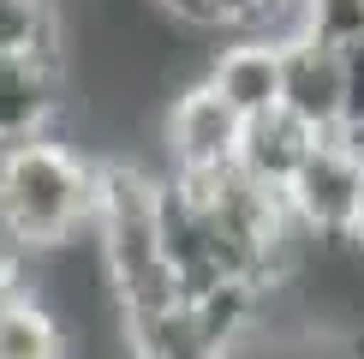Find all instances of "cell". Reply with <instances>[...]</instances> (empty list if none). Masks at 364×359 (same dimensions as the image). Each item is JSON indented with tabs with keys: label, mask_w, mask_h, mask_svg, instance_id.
<instances>
[{
	"label": "cell",
	"mask_w": 364,
	"mask_h": 359,
	"mask_svg": "<svg viewBox=\"0 0 364 359\" xmlns=\"http://www.w3.org/2000/svg\"><path fill=\"white\" fill-rule=\"evenodd\" d=\"M239 138H245V120L209 90L203 78L186 84L168 108V180H215L239 162Z\"/></svg>",
	"instance_id": "4"
},
{
	"label": "cell",
	"mask_w": 364,
	"mask_h": 359,
	"mask_svg": "<svg viewBox=\"0 0 364 359\" xmlns=\"http://www.w3.org/2000/svg\"><path fill=\"white\" fill-rule=\"evenodd\" d=\"M311 144H316V132H305L293 114H257L245 120V138H239V162L233 168L251 180V186H263V192H287V180L299 174V162L311 156Z\"/></svg>",
	"instance_id": "8"
},
{
	"label": "cell",
	"mask_w": 364,
	"mask_h": 359,
	"mask_svg": "<svg viewBox=\"0 0 364 359\" xmlns=\"http://www.w3.org/2000/svg\"><path fill=\"white\" fill-rule=\"evenodd\" d=\"M96 258L102 281L119 311V329H144L186 306L168 264V239H161V180L144 174L138 162H102L96 168Z\"/></svg>",
	"instance_id": "1"
},
{
	"label": "cell",
	"mask_w": 364,
	"mask_h": 359,
	"mask_svg": "<svg viewBox=\"0 0 364 359\" xmlns=\"http://www.w3.org/2000/svg\"><path fill=\"white\" fill-rule=\"evenodd\" d=\"M221 359H364L358 335L346 329H293V335H257L245 323Z\"/></svg>",
	"instance_id": "10"
},
{
	"label": "cell",
	"mask_w": 364,
	"mask_h": 359,
	"mask_svg": "<svg viewBox=\"0 0 364 359\" xmlns=\"http://www.w3.org/2000/svg\"><path fill=\"white\" fill-rule=\"evenodd\" d=\"M0 54H60L54 0H0Z\"/></svg>",
	"instance_id": "11"
},
{
	"label": "cell",
	"mask_w": 364,
	"mask_h": 359,
	"mask_svg": "<svg viewBox=\"0 0 364 359\" xmlns=\"http://www.w3.org/2000/svg\"><path fill=\"white\" fill-rule=\"evenodd\" d=\"M281 6L287 0H215V19L227 30H269ZM269 36H275V30H269Z\"/></svg>",
	"instance_id": "13"
},
{
	"label": "cell",
	"mask_w": 364,
	"mask_h": 359,
	"mask_svg": "<svg viewBox=\"0 0 364 359\" xmlns=\"http://www.w3.org/2000/svg\"><path fill=\"white\" fill-rule=\"evenodd\" d=\"M18 288H24V281H18V264H12L6 251H0V306H6V299L18 293Z\"/></svg>",
	"instance_id": "15"
},
{
	"label": "cell",
	"mask_w": 364,
	"mask_h": 359,
	"mask_svg": "<svg viewBox=\"0 0 364 359\" xmlns=\"http://www.w3.org/2000/svg\"><path fill=\"white\" fill-rule=\"evenodd\" d=\"M358 150H364V138H358ZM346 239H353V251L364 258V180H358V209H353V234Z\"/></svg>",
	"instance_id": "16"
},
{
	"label": "cell",
	"mask_w": 364,
	"mask_h": 359,
	"mask_svg": "<svg viewBox=\"0 0 364 359\" xmlns=\"http://www.w3.org/2000/svg\"><path fill=\"white\" fill-rule=\"evenodd\" d=\"M358 180H364V150L341 132L311 144V156L299 162V174L287 180L281 209L293 222V234L305 239H346L358 209Z\"/></svg>",
	"instance_id": "3"
},
{
	"label": "cell",
	"mask_w": 364,
	"mask_h": 359,
	"mask_svg": "<svg viewBox=\"0 0 364 359\" xmlns=\"http://www.w3.org/2000/svg\"><path fill=\"white\" fill-rule=\"evenodd\" d=\"M156 12H168L173 24H191V30H215V0H149Z\"/></svg>",
	"instance_id": "14"
},
{
	"label": "cell",
	"mask_w": 364,
	"mask_h": 359,
	"mask_svg": "<svg viewBox=\"0 0 364 359\" xmlns=\"http://www.w3.org/2000/svg\"><path fill=\"white\" fill-rule=\"evenodd\" d=\"M0 359H66V329L30 288L0 306Z\"/></svg>",
	"instance_id": "9"
},
{
	"label": "cell",
	"mask_w": 364,
	"mask_h": 359,
	"mask_svg": "<svg viewBox=\"0 0 364 359\" xmlns=\"http://www.w3.org/2000/svg\"><path fill=\"white\" fill-rule=\"evenodd\" d=\"M281 114H293L316 138L341 132V48L281 36Z\"/></svg>",
	"instance_id": "6"
},
{
	"label": "cell",
	"mask_w": 364,
	"mask_h": 359,
	"mask_svg": "<svg viewBox=\"0 0 364 359\" xmlns=\"http://www.w3.org/2000/svg\"><path fill=\"white\" fill-rule=\"evenodd\" d=\"M203 84L233 108L239 120H257V114H275L281 108V36L269 30H239V42L209 60Z\"/></svg>",
	"instance_id": "7"
},
{
	"label": "cell",
	"mask_w": 364,
	"mask_h": 359,
	"mask_svg": "<svg viewBox=\"0 0 364 359\" xmlns=\"http://www.w3.org/2000/svg\"><path fill=\"white\" fill-rule=\"evenodd\" d=\"M293 36H311L323 48H358L364 0H293Z\"/></svg>",
	"instance_id": "12"
},
{
	"label": "cell",
	"mask_w": 364,
	"mask_h": 359,
	"mask_svg": "<svg viewBox=\"0 0 364 359\" xmlns=\"http://www.w3.org/2000/svg\"><path fill=\"white\" fill-rule=\"evenodd\" d=\"M60 108H66L60 54H0V150L48 138Z\"/></svg>",
	"instance_id": "5"
},
{
	"label": "cell",
	"mask_w": 364,
	"mask_h": 359,
	"mask_svg": "<svg viewBox=\"0 0 364 359\" xmlns=\"http://www.w3.org/2000/svg\"><path fill=\"white\" fill-rule=\"evenodd\" d=\"M96 168L84 150L48 138H24L0 150V246L24 258L66 251L90 234L96 216Z\"/></svg>",
	"instance_id": "2"
}]
</instances>
